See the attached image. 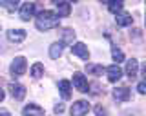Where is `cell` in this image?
I'll list each match as a JSON object with an SVG mask.
<instances>
[{
  "label": "cell",
  "mask_w": 146,
  "mask_h": 116,
  "mask_svg": "<svg viewBox=\"0 0 146 116\" xmlns=\"http://www.w3.org/2000/svg\"><path fill=\"white\" fill-rule=\"evenodd\" d=\"M58 16H57V13L55 11H49V9H44V11H40L38 15H36V18H35V25H36V29L38 31H49V29H53V27H57L58 25Z\"/></svg>",
  "instance_id": "1"
},
{
  "label": "cell",
  "mask_w": 146,
  "mask_h": 116,
  "mask_svg": "<svg viewBox=\"0 0 146 116\" xmlns=\"http://www.w3.org/2000/svg\"><path fill=\"white\" fill-rule=\"evenodd\" d=\"M26 67H27L26 58L24 56H17L15 60L11 62V67H9V71H11L13 76H22V74L26 73Z\"/></svg>",
  "instance_id": "2"
},
{
  "label": "cell",
  "mask_w": 146,
  "mask_h": 116,
  "mask_svg": "<svg viewBox=\"0 0 146 116\" xmlns=\"http://www.w3.org/2000/svg\"><path fill=\"white\" fill-rule=\"evenodd\" d=\"M88 111H90V104L86 100H79L71 105L70 113H71V116H84V114H88Z\"/></svg>",
  "instance_id": "3"
},
{
  "label": "cell",
  "mask_w": 146,
  "mask_h": 116,
  "mask_svg": "<svg viewBox=\"0 0 146 116\" xmlns=\"http://www.w3.org/2000/svg\"><path fill=\"white\" fill-rule=\"evenodd\" d=\"M18 15H20V18L24 20V22H27L29 18H33V15H35V4L33 2H24L20 6Z\"/></svg>",
  "instance_id": "4"
},
{
  "label": "cell",
  "mask_w": 146,
  "mask_h": 116,
  "mask_svg": "<svg viewBox=\"0 0 146 116\" xmlns=\"http://www.w3.org/2000/svg\"><path fill=\"white\" fill-rule=\"evenodd\" d=\"M73 85H75L77 91L86 93L88 91V80H86V76L82 73H75L73 74Z\"/></svg>",
  "instance_id": "5"
},
{
  "label": "cell",
  "mask_w": 146,
  "mask_h": 116,
  "mask_svg": "<svg viewBox=\"0 0 146 116\" xmlns=\"http://www.w3.org/2000/svg\"><path fill=\"white\" fill-rule=\"evenodd\" d=\"M9 94H11L15 100H24L26 96V87L20 85V83H9Z\"/></svg>",
  "instance_id": "6"
},
{
  "label": "cell",
  "mask_w": 146,
  "mask_h": 116,
  "mask_svg": "<svg viewBox=\"0 0 146 116\" xmlns=\"http://www.w3.org/2000/svg\"><path fill=\"white\" fill-rule=\"evenodd\" d=\"M71 53L77 55V56H80L82 60H88V58H90V51H88V47H86L82 42L73 44V46H71Z\"/></svg>",
  "instance_id": "7"
},
{
  "label": "cell",
  "mask_w": 146,
  "mask_h": 116,
  "mask_svg": "<svg viewBox=\"0 0 146 116\" xmlns=\"http://www.w3.org/2000/svg\"><path fill=\"white\" fill-rule=\"evenodd\" d=\"M55 6H57V16L58 18H60V16H70V13H71V4L70 2L58 0V2H55Z\"/></svg>",
  "instance_id": "8"
},
{
  "label": "cell",
  "mask_w": 146,
  "mask_h": 116,
  "mask_svg": "<svg viewBox=\"0 0 146 116\" xmlns=\"http://www.w3.org/2000/svg\"><path fill=\"white\" fill-rule=\"evenodd\" d=\"M24 38H26V31L24 29H9L7 31V40H9V42L20 44Z\"/></svg>",
  "instance_id": "9"
},
{
  "label": "cell",
  "mask_w": 146,
  "mask_h": 116,
  "mask_svg": "<svg viewBox=\"0 0 146 116\" xmlns=\"http://www.w3.org/2000/svg\"><path fill=\"white\" fill-rule=\"evenodd\" d=\"M106 74H108V80L110 82H119L121 80V76H122V71H121V67L119 65H110V67H106Z\"/></svg>",
  "instance_id": "10"
},
{
  "label": "cell",
  "mask_w": 146,
  "mask_h": 116,
  "mask_svg": "<svg viewBox=\"0 0 146 116\" xmlns=\"http://www.w3.org/2000/svg\"><path fill=\"white\" fill-rule=\"evenodd\" d=\"M137 71H139V62L135 60V58H131V60L126 62V74L130 80H133L137 76Z\"/></svg>",
  "instance_id": "11"
},
{
  "label": "cell",
  "mask_w": 146,
  "mask_h": 116,
  "mask_svg": "<svg viewBox=\"0 0 146 116\" xmlns=\"http://www.w3.org/2000/svg\"><path fill=\"white\" fill-rule=\"evenodd\" d=\"M22 114L24 116H44V109L35 104H29L24 107V111H22Z\"/></svg>",
  "instance_id": "12"
},
{
  "label": "cell",
  "mask_w": 146,
  "mask_h": 116,
  "mask_svg": "<svg viewBox=\"0 0 146 116\" xmlns=\"http://www.w3.org/2000/svg\"><path fill=\"white\" fill-rule=\"evenodd\" d=\"M113 98H115L117 102H128V100H130V89H128V87L113 89Z\"/></svg>",
  "instance_id": "13"
},
{
  "label": "cell",
  "mask_w": 146,
  "mask_h": 116,
  "mask_svg": "<svg viewBox=\"0 0 146 116\" xmlns=\"http://www.w3.org/2000/svg\"><path fill=\"white\" fill-rule=\"evenodd\" d=\"M115 22L121 27H126V25H130L131 22H133V16H131L130 13H119V15H115Z\"/></svg>",
  "instance_id": "14"
},
{
  "label": "cell",
  "mask_w": 146,
  "mask_h": 116,
  "mask_svg": "<svg viewBox=\"0 0 146 116\" xmlns=\"http://www.w3.org/2000/svg\"><path fill=\"white\" fill-rule=\"evenodd\" d=\"M58 91H60V96L64 100H68V98L71 96V83L68 82V80H60V82H58Z\"/></svg>",
  "instance_id": "15"
},
{
  "label": "cell",
  "mask_w": 146,
  "mask_h": 116,
  "mask_svg": "<svg viewBox=\"0 0 146 116\" xmlns=\"http://www.w3.org/2000/svg\"><path fill=\"white\" fill-rule=\"evenodd\" d=\"M62 51H64V44H62V42H55L53 46L49 47V56L57 60V58L62 56Z\"/></svg>",
  "instance_id": "16"
},
{
  "label": "cell",
  "mask_w": 146,
  "mask_h": 116,
  "mask_svg": "<svg viewBox=\"0 0 146 116\" xmlns=\"http://www.w3.org/2000/svg\"><path fill=\"white\" fill-rule=\"evenodd\" d=\"M122 7H124V4H122L121 0H110L108 2V9H110V13H113V15L122 13Z\"/></svg>",
  "instance_id": "17"
},
{
  "label": "cell",
  "mask_w": 146,
  "mask_h": 116,
  "mask_svg": "<svg viewBox=\"0 0 146 116\" xmlns=\"http://www.w3.org/2000/svg\"><path fill=\"white\" fill-rule=\"evenodd\" d=\"M0 6H2L4 9L11 11V13L18 9V2H17V0H0Z\"/></svg>",
  "instance_id": "18"
},
{
  "label": "cell",
  "mask_w": 146,
  "mask_h": 116,
  "mask_svg": "<svg viewBox=\"0 0 146 116\" xmlns=\"http://www.w3.org/2000/svg\"><path fill=\"white\" fill-rule=\"evenodd\" d=\"M73 38H75V31L73 29H62V44H73Z\"/></svg>",
  "instance_id": "19"
},
{
  "label": "cell",
  "mask_w": 146,
  "mask_h": 116,
  "mask_svg": "<svg viewBox=\"0 0 146 116\" xmlns=\"http://www.w3.org/2000/svg\"><path fill=\"white\" fill-rule=\"evenodd\" d=\"M111 56H113V60H115V65L119 64V62L124 60V53H122L117 46H113V47H111Z\"/></svg>",
  "instance_id": "20"
},
{
  "label": "cell",
  "mask_w": 146,
  "mask_h": 116,
  "mask_svg": "<svg viewBox=\"0 0 146 116\" xmlns=\"http://www.w3.org/2000/svg\"><path fill=\"white\" fill-rule=\"evenodd\" d=\"M44 74V65L42 64H35L33 67H31V76L33 78H40Z\"/></svg>",
  "instance_id": "21"
},
{
  "label": "cell",
  "mask_w": 146,
  "mask_h": 116,
  "mask_svg": "<svg viewBox=\"0 0 146 116\" xmlns=\"http://www.w3.org/2000/svg\"><path fill=\"white\" fill-rule=\"evenodd\" d=\"M86 69H88V73L95 74V76H99V74H102V65H95V64H88L86 65Z\"/></svg>",
  "instance_id": "22"
},
{
  "label": "cell",
  "mask_w": 146,
  "mask_h": 116,
  "mask_svg": "<svg viewBox=\"0 0 146 116\" xmlns=\"http://www.w3.org/2000/svg\"><path fill=\"white\" fill-rule=\"evenodd\" d=\"M137 91H139L141 94H146V80H144V82H141L139 85H137Z\"/></svg>",
  "instance_id": "23"
},
{
  "label": "cell",
  "mask_w": 146,
  "mask_h": 116,
  "mask_svg": "<svg viewBox=\"0 0 146 116\" xmlns=\"http://www.w3.org/2000/svg\"><path fill=\"white\" fill-rule=\"evenodd\" d=\"M95 114L97 116H106V109H104V107H95Z\"/></svg>",
  "instance_id": "24"
},
{
  "label": "cell",
  "mask_w": 146,
  "mask_h": 116,
  "mask_svg": "<svg viewBox=\"0 0 146 116\" xmlns=\"http://www.w3.org/2000/svg\"><path fill=\"white\" fill-rule=\"evenodd\" d=\"M62 111H64V105H62V104H57V105H55V113H58V114H60Z\"/></svg>",
  "instance_id": "25"
},
{
  "label": "cell",
  "mask_w": 146,
  "mask_h": 116,
  "mask_svg": "<svg viewBox=\"0 0 146 116\" xmlns=\"http://www.w3.org/2000/svg\"><path fill=\"white\" fill-rule=\"evenodd\" d=\"M0 116H11V113L7 109H0Z\"/></svg>",
  "instance_id": "26"
},
{
  "label": "cell",
  "mask_w": 146,
  "mask_h": 116,
  "mask_svg": "<svg viewBox=\"0 0 146 116\" xmlns=\"http://www.w3.org/2000/svg\"><path fill=\"white\" fill-rule=\"evenodd\" d=\"M4 96H6V94H4V89H0V102L4 100Z\"/></svg>",
  "instance_id": "27"
},
{
  "label": "cell",
  "mask_w": 146,
  "mask_h": 116,
  "mask_svg": "<svg viewBox=\"0 0 146 116\" xmlns=\"http://www.w3.org/2000/svg\"><path fill=\"white\" fill-rule=\"evenodd\" d=\"M143 76H144V80H146V64L143 65Z\"/></svg>",
  "instance_id": "28"
},
{
  "label": "cell",
  "mask_w": 146,
  "mask_h": 116,
  "mask_svg": "<svg viewBox=\"0 0 146 116\" xmlns=\"http://www.w3.org/2000/svg\"><path fill=\"white\" fill-rule=\"evenodd\" d=\"M144 24H146V16H144Z\"/></svg>",
  "instance_id": "29"
}]
</instances>
